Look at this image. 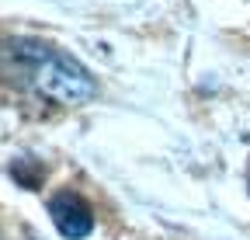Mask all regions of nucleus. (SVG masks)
Segmentation results:
<instances>
[{
    "label": "nucleus",
    "mask_w": 250,
    "mask_h": 240,
    "mask_svg": "<svg viewBox=\"0 0 250 240\" xmlns=\"http://www.w3.org/2000/svg\"><path fill=\"white\" fill-rule=\"evenodd\" d=\"M0 73L59 105H83L98 94V84L80 59L39 39L0 42Z\"/></svg>",
    "instance_id": "f257e3e1"
},
{
    "label": "nucleus",
    "mask_w": 250,
    "mask_h": 240,
    "mask_svg": "<svg viewBox=\"0 0 250 240\" xmlns=\"http://www.w3.org/2000/svg\"><path fill=\"white\" fill-rule=\"evenodd\" d=\"M247 185H250V181H247Z\"/></svg>",
    "instance_id": "7ed1b4c3"
},
{
    "label": "nucleus",
    "mask_w": 250,
    "mask_h": 240,
    "mask_svg": "<svg viewBox=\"0 0 250 240\" xmlns=\"http://www.w3.org/2000/svg\"><path fill=\"white\" fill-rule=\"evenodd\" d=\"M49 216L66 240H83L94 230V213L77 192H59L49 198Z\"/></svg>",
    "instance_id": "f03ea898"
}]
</instances>
